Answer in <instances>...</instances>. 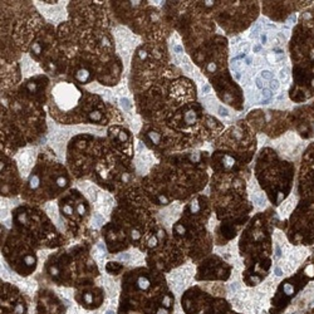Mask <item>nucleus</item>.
Returning a JSON list of instances; mask_svg holds the SVG:
<instances>
[{"label": "nucleus", "instance_id": "nucleus-17", "mask_svg": "<svg viewBox=\"0 0 314 314\" xmlns=\"http://www.w3.org/2000/svg\"><path fill=\"white\" fill-rule=\"evenodd\" d=\"M2 254L6 265L23 278L30 277L38 268V249L25 236L2 225Z\"/></svg>", "mask_w": 314, "mask_h": 314}, {"label": "nucleus", "instance_id": "nucleus-18", "mask_svg": "<svg viewBox=\"0 0 314 314\" xmlns=\"http://www.w3.org/2000/svg\"><path fill=\"white\" fill-rule=\"evenodd\" d=\"M137 138L146 146L158 160L173 154L183 152L194 146L189 137L183 136L162 123L143 122Z\"/></svg>", "mask_w": 314, "mask_h": 314}, {"label": "nucleus", "instance_id": "nucleus-23", "mask_svg": "<svg viewBox=\"0 0 314 314\" xmlns=\"http://www.w3.org/2000/svg\"><path fill=\"white\" fill-rule=\"evenodd\" d=\"M98 58L89 53H77L71 59L65 77L81 87L96 82Z\"/></svg>", "mask_w": 314, "mask_h": 314}, {"label": "nucleus", "instance_id": "nucleus-31", "mask_svg": "<svg viewBox=\"0 0 314 314\" xmlns=\"http://www.w3.org/2000/svg\"><path fill=\"white\" fill-rule=\"evenodd\" d=\"M0 67H2V98H6L18 89L24 79L21 77V67L19 62L8 63L0 60Z\"/></svg>", "mask_w": 314, "mask_h": 314}, {"label": "nucleus", "instance_id": "nucleus-24", "mask_svg": "<svg viewBox=\"0 0 314 314\" xmlns=\"http://www.w3.org/2000/svg\"><path fill=\"white\" fill-rule=\"evenodd\" d=\"M0 194L2 197H15L21 194L24 180L14 157L0 152Z\"/></svg>", "mask_w": 314, "mask_h": 314}, {"label": "nucleus", "instance_id": "nucleus-43", "mask_svg": "<svg viewBox=\"0 0 314 314\" xmlns=\"http://www.w3.org/2000/svg\"><path fill=\"white\" fill-rule=\"evenodd\" d=\"M107 314H113V313H112L111 310H108V312H107Z\"/></svg>", "mask_w": 314, "mask_h": 314}, {"label": "nucleus", "instance_id": "nucleus-33", "mask_svg": "<svg viewBox=\"0 0 314 314\" xmlns=\"http://www.w3.org/2000/svg\"><path fill=\"white\" fill-rule=\"evenodd\" d=\"M230 266L225 262H223L217 256H210L205 259L198 265L196 279L198 280H208V279H220L225 280L230 275Z\"/></svg>", "mask_w": 314, "mask_h": 314}, {"label": "nucleus", "instance_id": "nucleus-4", "mask_svg": "<svg viewBox=\"0 0 314 314\" xmlns=\"http://www.w3.org/2000/svg\"><path fill=\"white\" fill-rule=\"evenodd\" d=\"M173 303L162 273L137 266L122 274L117 314H172Z\"/></svg>", "mask_w": 314, "mask_h": 314}, {"label": "nucleus", "instance_id": "nucleus-36", "mask_svg": "<svg viewBox=\"0 0 314 314\" xmlns=\"http://www.w3.org/2000/svg\"><path fill=\"white\" fill-rule=\"evenodd\" d=\"M106 270L107 273H109L111 275H119V274H123L126 268L123 264H121L118 262H108L106 265Z\"/></svg>", "mask_w": 314, "mask_h": 314}, {"label": "nucleus", "instance_id": "nucleus-29", "mask_svg": "<svg viewBox=\"0 0 314 314\" xmlns=\"http://www.w3.org/2000/svg\"><path fill=\"white\" fill-rule=\"evenodd\" d=\"M28 299L24 293L8 281H2V314H28Z\"/></svg>", "mask_w": 314, "mask_h": 314}, {"label": "nucleus", "instance_id": "nucleus-14", "mask_svg": "<svg viewBox=\"0 0 314 314\" xmlns=\"http://www.w3.org/2000/svg\"><path fill=\"white\" fill-rule=\"evenodd\" d=\"M29 57L42 68L44 74L52 79L63 78L67 75L71 57L59 44L57 38V27L45 23L36 34L28 50Z\"/></svg>", "mask_w": 314, "mask_h": 314}, {"label": "nucleus", "instance_id": "nucleus-9", "mask_svg": "<svg viewBox=\"0 0 314 314\" xmlns=\"http://www.w3.org/2000/svg\"><path fill=\"white\" fill-rule=\"evenodd\" d=\"M116 205L112 210L109 224L125 237L131 248L140 249L144 237L158 223L157 208L150 202L140 183L114 196Z\"/></svg>", "mask_w": 314, "mask_h": 314}, {"label": "nucleus", "instance_id": "nucleus-11", "mask_svg": "<svg viewBox=\"0 0 314 314\" xmlns=\"http://www.w3.org/2000/svg\"><path fill=\"white\" fill-rule=\"evenodd\" d=\"M166 43L142 42L133 50L128 73V88L132 96L150 89L168 74L172 68Z\"/></svg>", "mask_w": 314, "mask_h": 314}, {"label": "nucleus", "instance_id": "nucleus-42", "mask_svg": "<svg viewBox=\"0 0 314 314\" xmlns=\"http://www.w3.org/2000/svg\"><path fill=\"white\" fill-rule=\"evenodd\" d=\"M254 50H255V52H259V50H260V45H256V47L254 48Z\"/></svg>", "mask_w": 314, "mask_h": 314}, {"label": "nucleus", "instance_id": "nucleus-35", "mask_svg": "<svg viewBox=\"0 0 314 314\" xmlns=\"http://www.w3.org/2000/svg\"><path fill=\"white\" fill-rule=\"evenodd\" d=\"M101 236L104 241L106 249L109 254L116 255V254H119V252H123V251H127L128 249H131L127 240L109 224V221L106 223L101 227Z\"/></svg>", "mask_w": 314, "mask_h": 314}, {"label": "nucleus", "instance_id": "nucleus-40", "mask_svg": "<svg viewBox=\"0 0 314 314\" xmlns=\"http://www.w3.org/2000/svg\"><path fill=\"white\" fill-rule=\"evenodd\" d=\"M220 112H221V114H225V116H227V111H226L225 108H220Z\"/></svg>", "mask_w": 314, "mask_h": 314}, {"label": "nucleus", "instance_id": "nucleus-21", "mask_svg": "<svg viewBox=\"0 0 314 314\" xmlns=\"http://www.w3.org/2000/svg\"><path fill=\"white\" fill-rule=\"evenodd\" d=\"M226 39L216 35L211 39L202 42L201 45L192 52V60L196 65L201 68L205 75H217L224 71L227 59V44Z\"/></svg>", "mask_w": 314, "mask_h": 314}, {"label": "nucleus", "instance_id": "nucleus-10", "mask_svg": "<svg viewBox=\"0 0 314 314\" xmlns=\"http://www.w3.org/2000/svg\"><path fill=\"white\" fill-rule=\"evenodd\" d=\"M116 155L106 136L78 133L67 143L64 163L74 180H88L97 183Z\"/></svg>", "mask_w": 314, "mask_h": 314}, {"label": "nucleus", "instance_id": "nucleus-13", "mask_svg": "<svg viewBox=\"0 0 314 314\" xmlns=\"http://www.w3.org/2000/svg\"><path fill=\"white\" fill-rule=\"evenodd\" d=\"M57 38L71 59L77 53H89L97 57L116 53L112 29H82L64 20L57 25Z\"/></svg>", "mask_w": 314, "mask_h": 314}, {"label": "nucleus", "instance_id": "nucleus-32", "mask_svg": "<svg viewBox=\"0 0 314 314\" xmlns=\"http://www.w3.org/2000/svg\"><path fill=\"white\" fill-rule=\"evenodd\" d=\"M104 289L96 284L81 287L74 290V300L87 310H96L104 303Z\"/></svg>", "mask_w": 314, "mask_h": 314}, {"label": "nucleus", "instance_id": "nucleus-34", "mask_svg": "<svg viewBox=\"0 0 314 314\" xmlns=\"http://www.w3.org/2000/svg\"><path fill=\"white\" fill-rule=\"evenodd\" d=\"M147 2L144 0H137V2H122V0H113L109 2V9L114 23H118L121 25L127 27L129 21L132 20L135 14Z\"/></svg>", "mask_w": 314, "mask_h": 314}, {"label": "nucleus", "instance_id": "nucleus-12", "mask_svg": "<svg viewBox=\"0 0 314 314\" xmlns=\"http://www.w3.org/2000/svg\"><path fill=\"white\" fill-rule=\"evenodd\" d=\"M11 227L20 233L38 250H57L71 245V239L62 233L40 206L21 204L11 211Z\"/></svg>", "mask_w": 314, "mask_h": 314}, {"label": "nucleus", "instance_id": "nucleus-15", "mask_svg": "<svg viewBox=\"0 0 314 314\" xmlns=\"http://www.w3.org/2000/svg\"><path fill=\"white\" fill-rule=\"evenodd\" d=\"M58 210L63 220L64 234L71 240L96 243V233L89 229L92 206L78 189L72 187L58 198Z\"/></svg>", "mask_w": 314, "mask_h": 314}, {"label": "nucleus", "instance_id": "nucleus-28", "mask_svg": "<svg viewBox=\"0 0 314 314\" xmlns=\"http://www.w3.org/2000/svg\"><path fill=\"white\" fill-rule=\"evenodd\" d=\"M211 86L215 88L217 97L224 103L234 107L236 109H240L243 107L241 89L237 87V84L231 79L226 71H223L214 78H211Z\"/></svg>", "mask_w": 314, "mask_h": 314}, {"label": "nucleus", "instance_id": "nucleus-3", "mask_svg": "<svg viewBox=\"0 0 314 314\" xmlns=\"http://www.w3.org/2000/svg\"><path fill=\"white\" fill-rule=\"evenodd\" d=\"M0 152L9 156L42 143L48 132L47 107L17 93L0 99Z\"/></svg>", "mask_w": 314, "mask_h": 314}, {"label": "nucleus", "instance_id": "nucleus-37", "mask_svg": "<svg viewBox=\"0 0 314 314\" xmlns=\"http://www.w3.org/2000/svg\"><path fill=\"white\" fill-rule=\"evenodd\" d=\"M270 87H271V89H278V87H279V82H278L277 79L271 81V82H270Z\"/></svg>", "mask_w": 314, "mask_h": 314}, {"label": "nucleus", "instance_id": "nucleus-5", "mask_svg": "<svg viewBox=\"0 0 314 314\" xmlns=\"http://www.w3.org/2000/svg\"><path fill=\"white\" fill-rule=\"evenodd\" d=\"M195 99V83L181 75L175 64L166 77L155 83L150 89L133 96L136 112L143 122L162 125L179 108Z\"/></svg>", "mask_w": 314, "mask_h": 314}, {"label": "nucleus", "instance_id": "nucleus-20", "mask_svg": "<svg viewBox=\"0 0 314 314\" xmlns=\"http://www.w3.org/2000/svg\"><path fill=\"white\" fill-rule=\"evenodd\" d=\"M127 28L136 35L142 38V42L166 43L172 28L168 24L162 9L147 2L135 14Z\"/></svg>", "mask_w": 314, "mask_h": 314}, {"label": "nucleus", "instance_id": "nucleus-38", "mask_svg": "<svg viewBox=\"0 0 314 314\" xmlns=\"http://www.w3.org/2000/svg\"><path fill=\"white\" fill-rule=\"evenodd\" d=\"M263 77L266 78V79H270V78L273 77V74H271L270 72H263Z\"/></svg>", "mask_w": 314, "mask_h": 314}, {"label": "nucleus", "instance_id": "nucleus-39", "mask_svg": "<svg viewBox=\"0 0 314 314\" xmlns=\"http://www.w3.org/2000/svg\"><path fill=\"white\" fill-rule=\"evenodd\" d=\"M274 271H275V274H277L278 277H279V275H281V274H283V273H281V269H280V268H275V270H274Z\"/></svg>", "mask_w": 314, "mask_h": 314}, {"label": "nucleus", "instance_id": "nucleus-25", "mask_svg": "<svg viewBox=\"0 0 314 314\" xmlns=\"http://www.w3.org/2000/svg\"><path fill=\"white\" fill-rule=\"evenodd\" d=\"M52 81L53 79L49 75L44 73L32 75V77L25 78L23 81L14 93L47 107Z\"/></svg>", "mask_w": 314, "mask_h": 314}, {"label": "nucleus", "instance_id": "nucleus-2", "mask_svg": "<svg viewBox=\"0 0 314 314\" xmlns=\"http://www.w3.org/2000/svg\"><path fill=\"white\" fill-rule=\"evenodd\" d=\"M47 112L57 125L62 126L125 125L123 114L116 106L67 77L52 81Z\"/></svg>", "mask_w": 314, "mask_h": 314}, {"label": "nucleus", "instance_id": "nucleus-22", "mask_svg": "<svg viewBox=\"0 0 314 314\" xmlns=\"http://www.w3.org/2000/svg\"><path fill=\"white\" fill-rule=\"evenodd\" d=\"M221 10L216 14V20L227 33L236 34L246 28L258 17V4L255 2H219Z\"/></svg>", "mask_w": 314, "mask_h": 314}, {"label": "nucleus", "instance_id": "nucleus-26", "mask_svg": "<svg viewBox=\"0 0 314 314\" xmlns=\"http://www.w3.org/2000/svg\"><path fill=\"white\" fill-rule=\"evenodd\" d=\"M106 138L116 154L127 160H133L135 136L126 125H113L107 127Z\"/></svg>", "mask_w": 314, "mask_h": 314}, {"label": "nucleus", "instance_id": "nucleus-8", "mask_svg": "<svg viewBox=\"0 0 314 314\" xmlns=\"http://www.w3.org/2000/svg\"><path fill=\"white\" fill-rule=\"evenodd\" d=\"M73 180L67 165L59 160L53 148L45 146L38 152L32 171L24 181L20 196L27 204L40 206L58 200L72 189Z\"/></svg>", "mask_w": 314, "mask_h": 314}, {"label": "nucleus", "instance_id": "nucleus-41", "mask_svg": "<svg viewBox=\"0 0 314 314\" xmlns=\"http://www.w3.org/2000/svg\"><path fill=\"white\" fill-rule=\"evenodd\" d=\"M44 3H47V4H58L59 2H44Z\"/></svg>", "mask_w": 314, "mask_h": 314}, {"label": "nucleus", "instance_id": "nucleus-6", "mask_svg": "<svg viewBox=\"0 0 314 314\" xmlns=\"http://www.w3.org/2000/svg\"><path fill=\"white\" fill-rule=\"evenodd\" d=\"M0 10V60L8 63L20 62L23 54L28 53L30 44L47 21L33 2L28 0H3Z\"/></svg>", "mask_w": 314, "mask_h": 314}, {"label": "nucleus", "instance_id": "nucleus-19", "mask_svg": "<svg viewBox=\"0 0 314 314\" xmlns=\"http://www.w3.org/2000/svg\"><path fill=\"white\" fill-rule=\"evenodd\" d=\"M67 20L82 29H112L114 20L109 2L72 0L67 4Z\"/></svg>", "mask_w": 314, "mask_h": 314}, {"label": "nucleus", "instance_id": "nucleus-16", "mask_svg": "<svg viewBox=\"0 0 314 314\" xmlns=\"http://www.w3.org/2000/svg\"><path fill=\"white\" fill-rule=\"evenodd\" d=\"M138 250L144 254L146 266L162 274L171 271L186 260L185 252L160 224H157L144 237Z\"/></svg>", "mask_w": 314, "mask_h": 314}, {"label": "nucleus", "instance_id": "nucleus-1", "mask_svg": "<svg viewBox=\"0 0 314 314\" xmlns=\"http://www.w3.org/2000/svg\"><path fill=\"white\" fill-rule=\"evenodd\" d=\"M206 152H179L160 160L140 180V187L155 208H165L200 191L208 180Z\"/></svg>", "mask_w": 314, "mask_h": 314}, {"label": "nucleus", "instance_id": "nucleus-30", "mask_svg": "<svg viewBox=\"0 0 314 314\" xmlns=\"http://www.w3.org/2000/svg\"><path fill=\"white\" fill-rule=\"evenodd\" d=\"M63 299L49 288H40L35 295V314H65Z\"/></svg>", "mask_w": 314, "mask_h": 314}, {"label": "nucleus", "instance_id": "nucleus-27", "mask_svg": "<svg viewBox=\"0 0 314 314\" xmlns=\"http://www.w3.org/2000/svg\"><path fill=\"white\" fill-rule=\"evenodd\" d=\"M123 62L117 53L107 57H99L97 63L96 82L103 87H116L123 77Z\"/></svg>", "mask_w": 314, "mask_h": 314}, {"label": "nucleus", "instance_id": "nucleus-7", "mask_svg": "<svg viewBox=\"0 0 314 314\" xmlns=\"http://www.w3.org/2000/svg\"><path fill=\"white\" fill-rule=\"evenodd\" d=\"M92 245L90 241H78L53 251L43 265V279L57 287L74 289L94 284L99 269L90 255Z\"/></svg>", "mask_w": 314, "mask_h": 314}]
</instances>
